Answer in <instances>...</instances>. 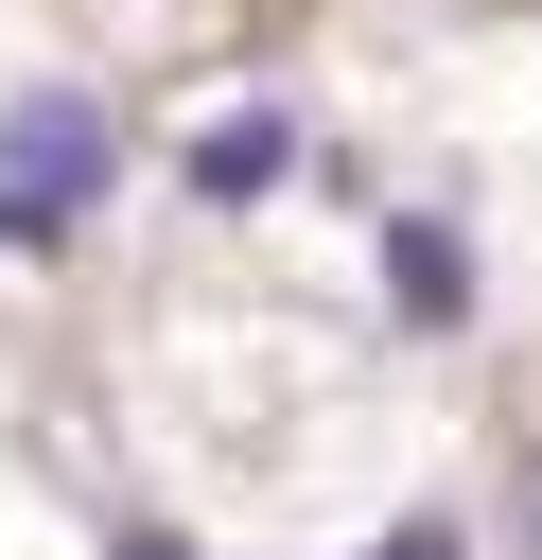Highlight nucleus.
<instances>
[{"label":"nucleus","mask_w":542,"mask_h":560,"mask_svg":"<svg viewBox=\"0 0 542 560\" xmlns=\"http://www.w3.org/2000/svg\"><path fill=\"white\" fill-rule=\"evenodd\" d=\"M297 158H315V140H297V105H210V122H192V158H175V175H192V192H210V210H245V192H280V175H297Z\"/></svg>","instance_id":"obj_2"},{"label":"nucleus","mask_w":542,"mask_h":560,"mask_svg":"<svg viewBox=\"0 0 542 560\" xmlns=\"http://www.w3.org/2000/svg\"><path fill=\"white\" fill-rule=\"evenodd\" d=\"M105 560H192V542L175 525H105Z\"/></svg>","instance_id":"obj_6"},{"label":"nucleus","mask_w":542,"mask_h":560,"mask_svg":"<svg viewBox=\"0 0 542 560\" xmlns=\"http://www.w3.org/2000/svg\"><path fill=\"white\" fill-rule=\"evenodd\" d=\"M0 245H70V228H52V210H35V192H0Z\"/></svg>","instance_id":"obj_5"},{"label":"nucleus","mask_w":542,"mask_h":560,"mask_svg":"<svg viewBox=\"0 0 542 560\" xmlns=\"http://www.w3.org/2000/svg\"><path fill=\"white\" fill-rule=\"evenodd\" d=\"M105 175H122V122H105L87 88H35V105H0V192H35V210L70 228Z\"/></svg>","instance_id":"obj_1"},{"label":"nucleus","mask_w":542,"mask_h":560,"mask_svg":"<svg viewBox=\"0 0 542 560\" xmlns=\"http://www.w3.org/2000/svg\"><path fill=\"white\" fill-rule=\"evenodd\" d=\"M385 315H402V332H472V245H455V210H385Z\"/></svg>","instance_id":"obj_3"},{"label":"nucleus","mask_w":542,"mask_h":560,"mask_svg":"<svg viewBox=\"0 0 542 560\" xmlns=\"http://www.w3.org/2000/svg\"><path fill=\"white\" fill-rule=\"evenodd\" d=\"M367 560H472V542H455V525H437V508H420V525H385V542H367Z\"/></svg>","instance_id":"obj_4"}]
</instances>
